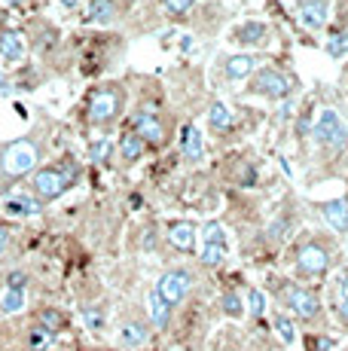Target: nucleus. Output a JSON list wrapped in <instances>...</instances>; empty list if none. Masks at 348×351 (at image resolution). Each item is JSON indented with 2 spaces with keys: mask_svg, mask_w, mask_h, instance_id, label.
Masks as SVG:
<instances>
[{
  "mask_svg": "<svg viewBox=\"0 0 348 351\" xmlns=\"http://www.w3.org/2000/svg\"><path fill=\"white\" fill-rule=\"evenodd\" d=\"M40 153H43V147H40L37 138H18L0 147V193L10 190L12 180L34 171Z\"/></svg>",
  "mask_w": 348,
  "mask_h": 351,
  "instance_id": "obj_1",
  "label": "nucleus"
},
{
  "mask_svg": "<svg viewBox=\"0 0 348 351\" xmlns=\"http://www.w3.org/2000/svg\"><path fill=\"white\" fill-rule=\"evenodd\" d=\"M79 180V165L73 159H64L58 165L40 168V171L31 178V193H34L37 202H55L62 193H68L73 184Z\"/></svg>",
  "mask_w": 348,
  "mask_h": 351,
  "instance_id": "obj_2",
  "label": "nucleus"
},
{
  "mask_svg": "<svg viewBox=\"0 0 348 351\" xmlns=\"http://www.w3.org/2000/svg\"><path fill=\"white\" fill-rule=\"evenodd\" d=\"M272 290H275V296H278L281 306H287L293 315H297V318L314 321L321 315V300H318V293H314V290H306V287H299V285L278 281V278H272Z\"/></svg>",
  "mask_w": 348,
  "mask_h": 351,
  "instance_id": "obj_3",
  "label": "nucleus"
},
{
  "mask_svg": "<svg viewBox=\"0 0 348 351\" xmlns=\"http://www.w3.org/2000/svg\"><path fill=\"white\" fill-rule=\"evenodd\" d=\"M245 92L247 95L269 98V101H284L293 92V80L284 71H278V67H260V71L251 73V83H247Z\"/></svg>",
  "mask_w": 348,
  "mask_h": 351,
  "instance_id": "obj_4",
  "label": "nucleus"
},
{
  "mask_svg": "<svg viewBox=\"0 0 348 351\" xmlns=\"http://www.w3.org/2000/svg\"><path fill=\"white\" fill-rule=\"evenodd\" d=\"M123 89L119 86H104V89H95L89 98V113H86V119H89V125H110L116 123L119 110H123Z\"/></svg>",
  "mask_w": 348,
  "mask_h": 351,
  "instance_id": "obj_5",
  "label": "nucleus"
},
{
  "mask_svg": "<svg viewBox=\"0 0 348 351\" xmlns=\"http://www.w3.org/2000/svg\"><path fill=\"white\" fill-rule=\"evenodd\" d=\"M312 134L327 150H343V147H348V125L343 123V117H339L333 107L318 113V119H314V125H312Z\"/></svg>",
  "mask_w": 348,
  "mask_h": 351,
  "instance_id": "obj_6",
  "label": "nucleus"
},
{
  "mask_svg": "<svg viewBox=\"0 0 348 351\" xmlns=\"http://www.w3.org/2000/svg\"><path fill=\"white\" fill-rule=\"evenodd\" d=\"M132 132H135L138 138L144 141V144H150V147H165L169 144V123H165L153 107H144V110L135 113V119H132Z\"/></svg>",
  "mask_w": 348,
  "mask_h": 351,
  "instance_id": "obj_7",
  "label": "nucleus"
},
{
  "mask_svg": "<svg viewBox=\"0 0 348 351\" xmlns=\"http://www.w3.org/2000/svg\"><path fill=\"white\" fill-rule=\"evenodd\" d=\"M190 287H192V272L190 269H169V272H162L159 275V281H156V293L162 296L169 306H177V302H184V296L190 293Z\"/></svg>",
  "mask_w": 348,
  "mask_h": 351,
  "instance_id": "obj_8",
  "label": "nucleus"
},
{
  "mask_svg": "<svg viewBox=\"0 0 348 351\" xmlns=\"http://www.w3.org/2000/svg\"><path fill=\"white\" fill-rule=\"evenodd\" d=\"M327 266H330V251H327L321 241H306L297 251V272L306 275V278L324 275Z\"/></svg>",
  "mask_w": 348,
  "mask_h": 351,
  "instance_id": "obj_9",
  "label": "nucleus"
},
{
  "mask_svg": "<svg viewBox=\"0 0 348 351\" xmlns=\"http://www.w3.org/2000/svg\"><path fill=\"white\" fill-rule=\"evenodd\" d=\"M229 40L238 46H247V49H257V46L269 43V28L263 22H242L229 31Z\"/></svg>",
  "mask_w": 348,
  "mask_h": 351,
  "instance_id": "obj_10",
  "label": "nucleus"
},
{
  "mask_svg": "<svg viewBox=\"0 0 348 351\" xmlns=\"http://www.w3.org/2000/svg\"><path fill=\"white\" fill-rule=\"evenodd\" d=\"M297 12L299 22L309 31H321L327 25V16H330V0H299Z\"/></svg>",
  "mask_w": 348,
  "mask_h": 351,
  "instance_id": "obj_11",
  "label": "nucleus"
},
{
  "mask_svg": "<svg viewBox=\"0 0 348 351\" xmlns=\"http://www.w3.org/2000/svg\"><path fill=\"white\" fill-rule=\"evenodd\" d=\"M28 56V46H25L22 34L18 31H3L0 34V58L6 64H22Z\"/></svg>",
  "mask_w": 348,
  "mask_h": 351,
  "instance_id": "obj_12",
  "label": "nucleus"
},
{
  "mask_svg": "<svg viewBox=\"0 0 348 351\" xmlns=\"http://www.w3.org/2000/svg\"><path fill=\"white\" fill-rule=\"evenodd\" d=\"M119 12V3L116 0H89L86 3V12H83V22L86 25H110Z\"/></svg>",
  "mask_w": 348,
  "mask_h": 351,
  "instance_id": "obj_13",
  "label": "nucleus"
},
{
  "mask_svg": "<svg viewBox=\"0 0 348 351\" xmlns=\"http://www.w3.org/2000/svg\"><path fill=\"white\" fill-rule=\"evenodd\" d=\"M321 217L327 220V226L333 232H348V199H333V202H324L321 205Z\"/></svg>",
  "mask_w": 348,
  "mask_h": 351,
  "instance_id": "obj_14",
  "label": "nucleus"
},
{
  "mask_svg": "<svg viewBox=\"0 0 348 351\" xmlns=\"http://www.w3.org/2000/svg\"><path fill=\"white\" fill-rule=\"evenodd\" d=\"M3 214L12 220H25V217H37L40 214V202L31 199V195H10V199H3Z\"/></svg>",
  "mask_w": 348,
  "mask_h": 351,
  "instance_id": "obj_15",
  "label": "nucleus"
},
{
  "mask_svg": "<svg viewBox=\"0 0 348 351\" xmlns=\"http://www.w3.org/2000/svg\"><path fill=\"white\" fill-rule=\"evenodd\" d=\"M257 71V58L253 56H226L223 58V77L226 80H247Z\"/></svg>",
  "mask_w": 348,
  "mask_h": 351,
  "instance_id": "obj_16",
  "label": "nucleus"
},
{
  "mask_svg": "<svg viewBox=\"0 0 348 351\" xmlns=\"http://www.w3.org/2000/svg\"><path fill=\"white\" fill-rule=\"evenodd\" d=\"M180 153H184V159H190V162H199L205 156V138L196 125H186L184 132H180Z\"/></svg>",
  "mask_w": 348,
  "mask_h": 351,
  "instance_id": "obj_17",
  "label": "nucleus"
},
{
  "mask_svg": "<svg viewBox=\"0 0 348 351\" xmlns=\"http://www.w3.org/2000/svg\"><path fill=\"white\" fill-rule=\"evenodd\" d=\"M196 226L192 223H171L169 229V241L177 251H184V254H192L196 251Z\"/></svg>",
  "mask_w": 348,
  "mask_h": 351,
  "instance_id": "obj_18",
  "label": "nucleus"
},
{
  "mask_svg": "<svg viewBox=\"0 0 348 351\" xmlns=\"http://www.w3.org/2000/svg\"><path fill=\"white\" fill-rule=\"evenodd\" d=\"M119 156H123V162H129V165L144 156V141H140L132 128L123 132V138H119Z\"/></svg>",
  "mask_w": 348,
  "mask_h": 351,
  "instance_id": "obj_19",
  "label": "nucleus"
},
{
  "mask_svg": "<svg viewBox=\"0 0 348 351\" xmlns=\"http://www.w3.org/2000/svg\"><path fill=\"white\" fill-rule=\"evenodd\" d=\"M147 302H150V324L156 330H165V327H169V318H171V306L156 293V290L150 293V300H147Z\"/></svg>",
  "mask_w": 348,
  "mask_h": 351,
  "instance_id": "obj_20",
  "label": "nucleus"
},
{
  "mask_svg": "<svg viewBox=\"0 0 348 351\" xmlns=\"http://www.w3.org/2000/svg\"><path fill=\"white\" fill-rule=\"evenodd\" d=\"M232 123H236V113H232L223 101H211L208 104V125L217 128V132H223V128H229Z\"/></svg>",
  "mask_w": 348,
  "mask_h": 351,
  "instance_id": "obj_21",
  "label": "nucleus"
},
{
  "mask_svg": "<svg viewBox=\"0 0 348 351\" xmlns=\"http://www.w3.org/2000/svg\"><path fill=\"white\" fill-rule=\"evenodd\" d=\"M52 339H55V333H52L49 327H43L40 321L28 330V348L31 351H46V348L52 346Z\"/></svg>",
  "mask_w": 348,
  "mask_h": 351,
  "instance_id": "obj_22",
  "label": "nucleus"
},
{
  "mask_svg": "<svg viewBox=\"0 0 348 351\" xmlns=\"http://www.w3.org/2000/svg\"><path fill=\"white\" fill-rule=\"evenodd\" d=\"M119 336H123V342L129 348H140L147 342V327L140 321H125L123 324V333H119Z\"/></svg>",
  "mask_w": 348,
  "mask_h": 351,
  "instance_id": "obj_23",
  "label": "nucleus"
},
{
  "mask_svg": "<svg viewBox=\"0 0 348 351\" xmlns=\"http://www.w3.org/2000/svg\"><path fill=\"white\" fill-rule=\"evenodd\" d=\"M0 312L3 315H18L25 312V293L22 290H3V296H0Z\"/></svg>",
  "mask_w": 348,
  "mask_h": 351,
  "instance_id": "obj_24",
  "label": "nucleus"
},
{
  "mask_svg": "<svg viewBox=\"0 0 348 351\" xmlns=\"http://www.w3.org/2000/svg\"><path fill=\"white\" fill-rule=\"evenodd\" d=\"M226 256H229V251H226V245H205V247H202V263H205L208 269L223 266Z\"/></svg>",
  "mask_w": 348,
  "mask_h": 351,
  "instance_id": "obj_25",
  "label": "nucleus"
},
{
  "mask_svg": "<svg viewBox=\"0 0 348 351\" xmlns=\"http://www.w3.org/2000/svg\"><path fill=\"white\" fill-rule=\"evenodd\" d=\"M327 56L330 58H345L348 56V31H343V34H333L330 40H327Z\"/></svg>",
  "mask_w": 348,
  "mask_h": 351,
  "instance_id": "obj_26",
  "label": "nucleus"
},
{
  "mask_svg": "<svg viewBox=\"0 0 348 351\" xmlns=\"http://www.w3.org/2000/svg\"><path fill=\"white\" fill-rule=\"evenodd\" d=\"M245 306H247V312H251L253 318H263V315H266V293H263V290H257V287L247 290V302H245Z\"/></svg>",
  "mask_w": 348,
  "mask_h": 351,
  "instance_id": "obj_27",
  "label": "nucleus"
},
{
  "mask_svg": "<svg viewBox=\"0 0 348 351\" xmlns=\"http://www.w3.org/2000/svg\"><path fill=\"white\" fill-rule=\"evenodd\" d=\"M223 312L229 315V318H242L245 315V302H242V296H238L236 290H226L223 293Z\"/></svg>",
  "mask_w": 348,
  "mask_h": 351,
  "instance_id": "obj_28",
  "label": "nucleus"
},
{
  "mask_svg": "<svg viewBox=\"0 0 348 351\" xmlns=\"http://www.w3.org/2000/svg\"><path fill=\"white\" fill-rule=\"evenodd\" d=\"M202 241H205V245H226V232H223V226H220L217 220L205 223V226H202Z\"/></svg>",
  "mask_w": 348,
  "mask_h": 351,
  "instance_id": "obj_29",
  "label": "nucleus"
},
{
  "mask_svg": "<svg viewBox=\"0 0 348 351\" xmlns=\"http://www.w3.org/2000/svg\"><path fill=\"white\" fill-rule=\"evenodd\" d=\"M110 153H113L110 138L92 141V144H89V159H95V162H110Z\"/></svg>",
  "mask_w": 348,
  "mask_h": 351,
  "instance_id": "obj_30",
  "label": "nucleus"
},
{
  "mask_svg": "<svg viewBox=\"0 0 348 351\" xmlns=\"http://www.w3.org/2000/svg\"><path fill=\"white\" fill-rule=\"evenodd\" d=\"M275 330H278V336H281V342L284 346H290L293 339H297V330H293V321L287 318V315H275Z\"/></svg>",
  "mask_w": 348,
  "mask_h": 351,
  "instance_id": "obj_31",
  "label": "nucleus"
},
{
  "mask_svg": "<svg viewBox=\"0 0 348 351\" xmlns=\"http://www.w3.org/2000/svg\"><path fill=\"white\" fill-rule=\"evenodd\" d=\"M336 312H339V318L348 324V275H343V281H339V290H336Z\"/></svg>",
  "mask_w": 348,
  "mask_h": 351,
  "instance_id": "obj_32",
  "label": "nucleus"
},
{
  "mask_svg": "<svg viewBox=\"0 0 348 351\" xmlns=\"http://www.w3.org/2000/svg\"><path fill=\"white\" fill-rule=\"evenodd\" d=\"M162 6L169 16H184V12H190L196 6V0H162Z\"/></svg>",
  "mask_w": 348,
  "mask_h": 351,
  "instance_id": "obj_33",
  "label": "nucleus"
},
{
  "mask_svg": "<svg viewBox=\"0 0 348 351\" xmlns=\"http://www.w3.org/2000/svg\"><path fill=\"white\" fill-rule=\"evenodd\" d=\"M40 324H43V327H49L52 333H58V330H62V324H64V318L58 312H52V308H46V312H40Z\"/></svg>",
  "mask_w": 348,
  "mask_h": 351,
  "instance_id": "obj_34",
  "label": "nucleus"
},
{
  "mask_svg": "<svg viewBox=\"0 0 348 351\" xmlns=\"http://www.w3.org/2000/svg\"><path fill=\"white\" fill-rule=\"evenodd\" d=\"M287 220H278V223H272V229H269V241H284V235H287Z\"/></svg>",
  "mask_w": 348,
  "mask_h": 351,
  "instance_id": "obj_35",
  "label": "nucleus"
},
{
  "mask_svg": "<svg viewBox=\"0 0 348 351\" xmlns=\"http://www.w3.org/2000/svg\"><path fill=\"white\" fill-rule=\"evenodd\" d=\"M25 281H28V275H25V272H10V275H6V287H10V290H22Z\"/></svg>",
  "mask_w": 348,
  "mask_h": 351,
  "instance_id": "obj_36",
  "label": "nucleus"
},
{
  "mask_svg": "<svg viewBox=\"0 0 348 351\" xmlns=\"http://www.w3.org/2000/svg\"><path fill=\"white\" fill-rule=\"evenodd\" d=\"M83 318H86V324H89L92 330H98V327H101V312H98V308H86V312H83Z\"/></svg>",
  "mask_w": 348,
  "mask_h": 351,
  "instance_id": "obj_37",
  "label": "nucleus"
},
{
  "mask_svg": "<svg viewBox=\"0 0 348 351\" xmlns=\"http://www.w3.org/2000/svg\"><path fill=\"white\" fill-rule=\"evenodd\" d=\"M309 346H312V351H327V348H330V339H324V336H321V339H309Z\"/></svg>",
  "mask_w": 348,
  "mask_h": 351,
  "instance_id": "obj_38",
  "label": "nucleus"
},
{
  "mask_svg": "<svg viewBox=\"0 0 348 351\" xmlns=\"http://www.w3.org/2000/svg\"><path fill=\"white\" fill-rule=\"evenodd\" d=\"M6 245H10V235H6V229H0V254L6 251Z\"/></svg>",
  "mask_w": 348,
  "mask_h": 351,
  "instance_id": "obj_39",
  "label": "nucleus"
},
{
  "mask_svg": "<svg viewBox=\"0 0 348 351\" xmlns=\"http://www.w3.org/2000/svg\"><path fill=\"white\" fill-rule=\"evenodd\" d=\"M0 95H10V83H6L3 73H0Z\"/></svg>",
  "mask_w": 348,
  "mask_h": 351,
  "instance_id": "obj_40",
  "label": "nucleus"
},
{
  "mask_svg": "<svg viewBox=\"0 0 348 351\" xmlns=\"http://www.w3.org/2000/svg\"><path fill=\"white\" fill-rule=\"evenodd\" d=\"M58 3H62V6H64V10H73V6H77V3H79V0H58Z\"/></svg>",
  "mask_w": 348,
  "mask_h": 351,
  "instance_id": "obj_41",
  "label": "nucleus"
},
{
  "mask_svg": "<svg viewBox=\"0 0 348 351\" xmlns=\"http://www.w3.org/2000/svg\"><path fill=\"white\" fill-rule=\"evenodd\" d=\"M6 3H10V6H16V10H22V6H25V0H6Z\"/></svg>",
  "mask_w": 348,
  "mask_h": 351,
  "instance_id": "obj_42",
  "label": "nucleus"
}]
</instances>
